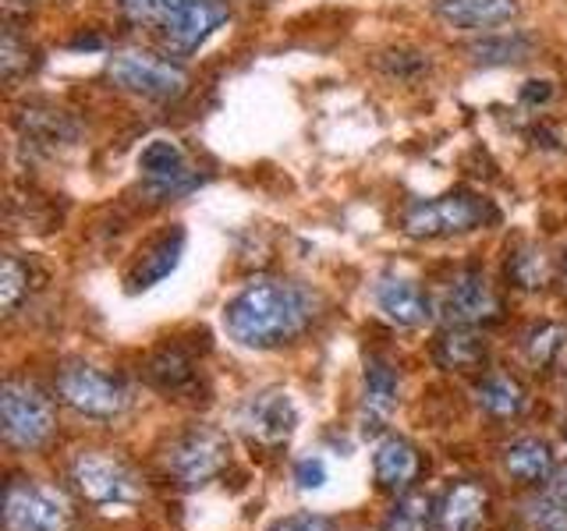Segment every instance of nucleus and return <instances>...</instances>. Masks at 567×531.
I'll use <instances>...</instances> for the list:
<instances>
[{"label":"nucleus","instance_id":"f257e3e1","mask_svg":"<svg viewBox=\"0 0 567 531\" xmlns=\"http://www.w3.org/2000/svg\"><path fill=\"white\" fill-rule=\"evenodd\" d=\"M316 319V294L298 280L262 277L224 305V330L235 344L270 351L298 341Z\"/></svg>","mask_w":567,"mask_h":531},{"label":"nucleus","instance_id":"f03ea898","mask_svg":"<svg viewBox=\"0 0 567 531\" xmlns=\"http://www.w3.org/2000/svg\"><path fill=\"white\" fill-rule=\"evenodd\" d=\"M496 220V212L486 199H478L472 191H447L436 199H419L404 209L401 227L408 238L433 241V238H454L468 235V230Z\"/></svg>","mask_w":567,"mask_h":531},{"label":"nucleus","instance_id":"7ed1b4c3","mask_svg":"<svg viewBox=\"0 0 567 531\" xmlns=\"http://www.w3.org/2000/svg\"><path fill=\"white\" fill-rule=\"evenodd\" d=\"M58 394L71 412H79L85 418H96V421L121 418L132 404L128 386L114 376H106V372H100L96 365H85V362H71L61 368Z\"/></svg>","mask_w":567,"mask_h":531},{"label":"nucleus","instance_id":"20e7f679","mask_svg":"<svg viewBox=\"0 0 567 531\" xmlns=\"http://www.w3.org/2000/svg\"><path fill=\"white\" fill-rule=\"evenodd\" d=\"M0 421L14 450H40L53 436V400L32 383H8L0 394Z\"/></svg>","mask_w":567,"mask_h":531},{"label":"nucleus","instance_id":"39448f33","mask_svg":"<svg viewBox=\"0 0 567 531\" xmlns=\"http://www.w3.org/2000/svg\"><path fill=\"white\" fill-rule=\"evenodd\" d=\"M106 75L117 88L146 100H177L188 88V75L171 61H159L153 53L121 50L106 64Z\"/></svg>","mask_w":567,"mask_h":531},{"label":"nucleus","instance_id":"423d86ee","mask_svg":"<svg viewBox=\"0 0 567 531\" xmlns=\"http://www.w3.org/2000/svg\"><path fill=\"white\" fill-rule=\"evenodd\" d=\"M71 482L79 486V492L89 503L100 510H121L138 503V482L135 475L114 457L103 454H79L75 465H71Z\"/></svg>","mask_w":567,"mask_h":531},{"label":"nucleus","instance_id":"0eeeda50","mask_svg":"<svg viewBox=\"0 0 567 531\" xmlns=\"http://www.w3.org/2000/svg\"><path fill=\"white\" fill-rule=\"evenodd\" d=\"M227 465V439L213 429H188L171 442L167 468L185 489H199Z\"/></svg>","mask_w":567,"mask_h":531},{"label":"nucleus","instance_id":"6e6552de","mask_svg":"<svg viewBox=\"0 0 567 531\" xmlns=\"http://www.w3.org/2000/svg\"><path fill=\"white\" fill-rule=\"evenodd\" d=\"M238 429L259 447H280L298 429V407L284 389H262L238 407Z\"/></svg>","mask_w":567,"mask_h":531},{"label":"nucleus","instance_id":"1a4fd4ad","mask_svg":"<svg viewBox=\"0 0 567 531\" xmlns=\"http://www.w3.org/2000/svg\"><path fill=\"white\" fill-rule=\"evenodd\" d=\"M8 531H64L68 503L58 492L35 482H11L4 496Z\"/></svg>","mask_w":567,"mask_h":531},{"label":"nucleus","instance_id":"9d476101","mask_svg":"<svg viewBox=\"0 0 567 531\" xmlns=\"http://www.w3.org/2000/svg\"><path fill=\"white\" fill-rule=\"evenodd\" d=\"M440 315L447 319V326H483L501 315V301L483 273H461L443 291Z\"/></svg>","mask_w":567,"mask_h":531},{"label":"nucleus","instance_id":"9b49d317","mask_svg":"<svg viewBox=\"0 0 567 531\" xmlns=\"http://www.w3.org/2000/svg\"><path fill=\"white\" fill-rule=\"evenodd\" d=\"M227 18L230 11L224 0H182L159 32H164V43L174 53H192V50H199Z\"/></svg>","mask_w":567,"mask_h":531},{"label":"nucleus","instance_id":"f8f14e48","mask_svg":"<svg viewBox=\"0 0 567 531\" xmlns=\"http://www.w3.org/2000/svg\"><path fill=\"white\" fill-rule=\"evenodd\" d=\"M138 170L146 177V185L159 199H177V195H188L199 177H195L185 164V153L177 142L171 138H153L138 156Z\"/></svg>","mask_w":567,"mask_h":531},{"label":"nucleus","instance_id":"ddd939ff","mask_svg":"<svg viewBox=\"0 0 567 531\" xmlns=\"http://www.w3.org/2000/svg\"><path fill=\"white\" fill-rule=\"evenodd\" d=\"M398 394H401L398 372L386 362L372 358L362 376V404H359V425L365 436H377L386 429V421L398 412Z\"/></svg>","mask_w":567,"mask_h":531},{"label":"nucleus","instance_id":"4468645a","mask_svg":"<svg viewBox=\"0 0 567 531\" xmlns=\"http://www.w3.org/2000/svg\"><path fill=\"white\" fill-rule=\"evenodd\" d=\"M522 11L518 0H433V14L440 22L465 32H483V29H501L514 22Z\"/></svg>","mask_w":567,"mask_h":531},{"label":"nucleus","instance_id":"2eb2a0df","mask_svg":"<svg viewBox=\"0 0 567 531\" xmlns=\"http://www.w3.org/2000/svg\"><path fill=\"white\" fill-rule=\"evenodd\" d=\"M372 298H377V309L383 312V319H390V323L404 330L430 323V315H433L430 298L419 291V283L404 277H383L377 283V291H372Z\"/></svg>","mask_w":567,"mask_h":531},{"label":"nucleus","instance_id":"dca6fc26","mask_svg":"<svg viewBox=\"0 0 567 531\" xmlns=\"http://www.w3.org/2000/svg\"><path fill=\"white\" fill-rule=\"evenodd\" d=\"M182 256H185V230L174 227L138 256L135 270L128 273V291H150L156 283H164L177 270Z\"/></svg>","mask_w":567,"mask_h":531},{"label":"nucleus","instance_id":"f3484780","mask_svg":"<svg viewBox=\"0 0 567 531\" xmlns=\"http://www.w3.org/2000/svg\"><path fill=\"white\" fill-rule=\"evenodd\" d=\"M372 471L386 492H404L419 475V450L401 436H386L372 454Z\"/></svg>","mask_w":567,"mask_h":531},{"label":"nucleus","instance_id":"a211bd4d","mask_svg":"<svg viewBox=\"0 0 567 531\" xmlns=\"http://www.w3.org/2000/svg\"><path fill=\"white\" fill-rule=\"evenodd\" d=\"M440 531H483L486 524V492L475 482H457L436 510Z\"/></svg>","mask_w":567,"mask_h":531},{"label":"nucleus","instance_id":"6ab92c4d","mask_svg":"<svg viewBox=\"0 0 567 531\" xmlns=\"http://www.w3.org/2000/svg\"><path fill=\"white\" fill-rule=\"evenodd\" d=\"M433 358L440 368L468 372V368H478L486 362V341L478 333H472V326H447L436 336Z\"/></svg>","mask_w":567,"mask_h":531},{"label":"nucleus","instance_id":"aec40b11","mask_svg":"<svg viewBox=\"0 0 567 531\" xmlns=\"http://www.w3.org/2000/svg\"><path fill=\"white\" fill-rule=\"evenodd\" d=\"M504 468L518 478V482H546V478H554V450L546 447L543 439H514L511 447L504 450Z\"/></svg>","mask_w":567,"mask_h":531},{"label":"nucleus","instance_id":"412c9836","mask_svg":"<svg viewBox=\"0 0 567 531\" xmlns=\"http://www.w3.org/2000/svg\"><path fill=\"white\" fill-rule=\"evenodd\" d=\"M475 404L483 407V412H489L493 418H518L525 412L528 397L518 379L489 372V376L475 386Z\"/></svg>","mask_w":567,"mask_h":531},{"label":"nucleus","instance_id":"4be33fe9","mask_svg":"<svg viewBox=\"0 0 567 531\" xmlns=\"http://www.w3.org/2000/svg\"><path fill=\"white\" fill-rule=\"evenodd\" d=\"M22 132L35 142H47V146H58V142H71L79 135V124L71 121L64 111H40V106H29L18 117Z\"/></svg>","mask_w":567,"mask_h":531},{"label":"nucleus","instance_id":"5701e85b","mask_svg":"<svg viewBox=\"0 0 567 531\" xmlns=\"http://www.w3.org/2000/svg\"><path fill=\"white\" fill-rule=\"evenodd\" d=\"M146 376L156 389H167V394H182L195 383V362L182 351H159L150 362Z\"/></svg>","mask_w":567,"mask_h":531},{"label":"nucleus","instance_id":"b1692460","mask_svg":"<svg viewBox=\"0 0 567 531\" xmlns=\"http://www.w3.org/2000/svg\"><path fill=\"white\" fill-rule=\"evenodd\" d=\"M507 277L514 288L522 291H543L549 283V262L539 244H522L514 248V256L507 259Z\"/></svg>","mask_w":567,"mask_h":531},{"label":"nucleus","instance_id":"393cba45","mask_svg":"<svg viewBox=\"0 0 567 531\" xmlns=\"http://www.w3.org/2000/svg\"><path fill=\"white\" fill-rule=\"evenodd\" d=\"M433 518H436V510H433L430 496L408 492V496H401L394 507H390V513L383 518L380 531H430Z\"/></svg>","mask_w":567,"mask_h":531},{"label":"nucleus","instance_id":"a878e982","mask_svg":"<svg viewBox=\"0 0 567 531\" xmlns=\"http://www.w3.org/2000/svg\"><path fill=\"white\" fill-rule=\"evenodd\" d=\"M532 43L525 40L522 32H511V35H486L478 40L468 53L475 64H518L528 58Z\"/></svg>","mask_w":567,"mask_h":531},{"label":"nucleus","instance_id":"bb28decb","mask_svg":"<svg viewBox=\"0 0 567 531\" xmlns=\"http://www.w3.org/2000/svg\"><path fill=\"white\" fill-rule=\"evenodd\" d=\"M567 347V330L560 323H539L525 333V358L532 365H554Z\"/></svg>","mask_w":567,"mask_h":531},{"label":"nucleus","instance_id":"cd10ccee","mask_svg":"<svg viewBox=\"0 0 567 531\" xmlns=\"http://www.w3.org/2000/svg\"><path fill=\"white\" fill-rule=\"evenodd\" d=\"M525 518L532 531H567V503H560L557 496H539L525 503Z\"/></svg>","mask_w":567,"mask_h":531},{"label":"nucleus","instance_id":"c85d7f7f","mask_svg":"<svg viewBox=\"0 0 567 531\" xmlns=\"http://www.w3.org/2000/svg\"><path fill=\"white\" fill-rule=\"evenodd\" d=\"M177 4H182V0H117L124 18H132L138 25H156V29H164V22L177 11Z\"/></svg>","mask_w":567,"mask_h":531},{"label":"nucleus","instance_id":"c756f323","mask_svg":"<svg viewBox=\"0 0 567 531\" xmlns=\"http://www.w3.org/2000/svg\"><path fill=\"white\" fill-rule=\"evenodd\" d=\"M29 291V266L18 262L14 256L4 259V277H0V305L8 312L18 305V298Z\"/></svg>","mask_w":567,"mask_h":531},{"label":"nucleus","instance_id":"7c9ffc66","mask_svg":"<svg viewBox=\"0 0 567 531\" xmlns=\"http://www.w3.org/2000/svg\"><path fill=\"white\" fill-rule=\"evenodd\" d=\"M25 67H29V43H22L14 29H8L4 43H0V71H4V79H14Z\"/></svg>","mask_w":567,"mask_h":531},{"label":"nucleus","instance_id":"2f4dec72","mask_svg":"<svg viewBox=\"0 0 567 531\" xmlns=\"http://www.w3.org/2000/svg\"><path fill=\"white\" fill-rule=\"evenodd\" d=\"M295 482L301 492H316L327 486V465L323 457H301L295 465Z\"/></svg>","mask_w":567,"mask_h":531},{"label":"nucleus","instance_id":"473e14b6","mask_svg":"<svg viewBox=\"0 0 567 531\" xmlns=\"http://www.w3.org/2000/svg\"><path fill=\"white\" fill-rule=\"evenodd\" d=\"M274 531H337V524L323 513H295V518H284Z\"/></svg>","mask_w":567,"mask_h":531},{"label":"nucleus","instance_id":"72a5a7b5","mask_svg":"<svg viewBox=\"0 0 567 531\" xmlns=\"http://www.w3.org/2000/svg\"><path fill=\"white\" fill-rule=\"evenodd\" d=\"M549 96H554V88H549V82H528L522 88V100L525 103H546Z\"/></svg>","mask_w":567,"mask_h":531},{"label":"nucleus","instance_id":"f704fd0d","mask_svg":"<svg viewBox=\"0 0 567 531\" xmlns=\"http://www.w3.org/2000/svg\"><path fill=\"white\" fill-rule=\"evenodd\" d=\"M549 496H557L560 503H567V465L554 471V482H549Z\"/></svg>","mask_w":567,"mask_h":531},{"label":"nucleus","instance_id":"c9c22d12","mask_svg":"<svg viewBox=\"0 0 567 531\" xmlns=\"http://www.w3.org/2000/svg\"><path fill=\"white\" fill-rule=\"evenodd\" d=\"M564 280H567V252H564Z\"/></svg>","mask_w":567,"mask_h":531},{"label":"nucleus","instance_id":"e433bc0d","mask_svg":"<svg viewBox=\"0 0 567 531\" xmlns=\"http://www.w3.org/2000/svg\"><path fill=\"white\" fill-rule=\"evenodd\" d=\"M564 436H567V433H564Z\"/></svg>","mask_w":567,"mask_h":531}]
</instances>
